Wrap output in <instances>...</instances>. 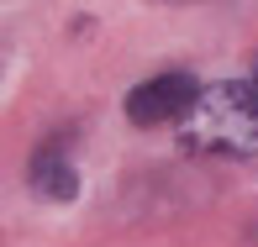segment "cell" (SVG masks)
Wrapping results in <instances>:
<instances>
[{"instance_id": "obj_1", "label": "cell", "mask_w": 258, "mask_h": 247, "mask_svg": "<svg viewBox=\"0 0 258 247\" xmlns=\"http://www.w3.org/2000/svg\"><path fill=\"white\" fill-rule=\"evenodd\" d=\"M179 142L206 158H248L258 163V68L248 79H227L211 85L195 116L184 121Z\"/></svg>"}, {"instance_id": "obj_2", "label": "cell", "mask_w": 258, "mask_h": 247, "mask_svg": "<svg viewBox=\"0 0 258 247\" xmlns=\"http://www.w3.org/2000/svg\"><path fill=\"white\" fill-rule=\"evenodd\" d=\"M201 95L206 90L190 74H158V79H148V85H137L126 95V116L137 126H169V121L184 126L195 116V105H201Z\"/></svg>"}, {"instance_id": "obj_3", "label": "cell", "mask_w": 258, "mask_h": 247, "mask_svg": "<svg viewBox=\"0 0 258 247\" xmlns=\"http://www.w3.org/2000/svg\"><path fill=\"white\" fill-rule=\"evenodd\" d=\"M27 179H32V190L48 195V200H74L79 195V174H74V163H69L58 147H42L37 158H32Z\"/></svg>"}]
</instances>
